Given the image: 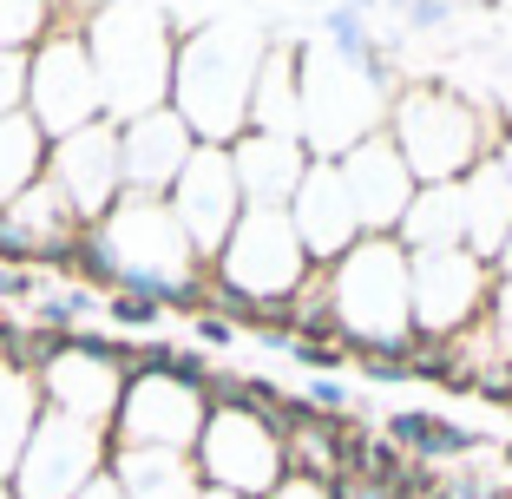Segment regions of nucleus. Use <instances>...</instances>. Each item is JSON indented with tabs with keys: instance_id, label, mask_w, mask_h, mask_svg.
<instances>
[{
	"instance_id": "nucleus-1",
	"label": "nucleus",
	"mask_w": 512,
	"mask_h": 499,
	"mask_svg": "<svg viewBox=\"0 0 512 499\" xmlns=\"http://www.w3.org/2000/svg\"><path fill=\"white\" fill-rule=\"evenodd\" d=\"M322 283H329L335 329L362 355L388 362V381L421 368V355H414V257L401 237H362L348 257L322 270Z\"/></svg>"
},
{
	"instance_id": "nucleus-2",
	"label": "nucleus",
	"mask_w": 512,
	"mask_h": 499,
	"mask_svg": "<svg viewBox=\"0 0 512 499\" xmlns=\"http://www.w3.org/2000/svg\"><path fill=\"white\" fill-rule=\"evenodd\" d=\"M263 73V40L256 27L237 20H217V27L191 33L178 46V66H171V112L191 125L197 145H237L250 132V92Z\"/></svg>"
},
{
	"instance_id": "nucleus-3",
	"label": "nucleus",
	"mask_w": 512,
	"mask_h": 499,
	"mask_svg": "<svg viewBox=\"0 0 512 499\" xmlns=\"http://www.w3.org/2000/svg\"><path fill=\"white\" fill-rule=\"evenodd\" d=\"M86 46H92V73H99V99H106L112 125H132L145 112H158L171 99V46L165 20L138 14V7H92L86 14Z\"/></svg>"
},
{
	"instance_id": "nucleus-4",
	"label": "nucleus",
	"mask_w": 512,
	"mask_h": 499,
	"mask_svg": "<svg viewBox=\"0 0 512 499\" xmlns=\"http://www.w3.org/2000/svg\"><path fill=\"white\" fill-rule=\"evenodd\" d=\"M388 86L368 53H302V152L335 165L388 125Z\"/></svg>"
},
{
	"instance_id": "nucleus-5",
	"label": "nucleus",
	"mask_w": 512,
	"mask_h": 499,
	"mask_svg": "<svg viewBox=\"0 0 512 499\" xmlns=\"http://www.w3.org/2000/svg\"><path fill=\"white\" fill-rule=\"evenodd\" d=\"M480 125H486L480 106L460 99L453 86H440V79L407 86L388 106V138H394V152L407 158L414 184H467V171H480L493 158Z\"/></svg>"
},
{
	"instance_id": "nucleus-6",
	"label": "nucleus",
	"mask_w": 512,
	"mask_h": 499,
	"mask_svg": "<svg viewBox=\"0 0 512 499\" xmlns=\"http://www.w3.org/2000/svg\"><path fill=\"white\" fill-rule=\"evenodd\" d=\"M191 467L204 486L237 499H270L289 480V454H283V427L270 414L243 401V388H217L211 414H204V434L191 447Z\"/></svg>"
},
{
	"instance_id": "nucleus-7",
	"label": "nucleus",
	"mask_w": 512,
	"mask_h": 499,
	"mask_svg": "<svg viewBox=\"0 0 512 499\" xmlns=\"http://www.w3.org/2000/svg\"><path fill=\"white\" fill-rule=\"evenodd\" d=\"M217 289L230 303H250V309H283L302 283H309V250H302L296 224H289V204H243L237 230H230L224 257L211 263Z\"/></svg>"
},
{
	"instance_id": "nucleus-8",
	"label": "nucleus",
	"mask_w": 512,
	"mask_h": 499,
	"mask_svg": "<svg viewBox=\"0 0 512 499\" xmlns=\"http://www.w3.org/2000/svg\"><path fill=\"white\" fill-rule=\"evenodd\" d=\"M27 119L46 132V145H60V138L106 119L86 27H60V20L40 27V46L27 53Z\"/></svg>"
},
{
	"instance_id": "nucleus-9",
	"label": "nucleus",
	"mask_w": 512,
	"mask_h": 499,
	"mask_svg": "<svg viewBox=\"0 0 512 499\" xmlns=\"http://www.w3.org/2000/svg\"><path fill=\"white\" fill-rule=\"evenodd\" d=\"M211 414V388L178 368H145L125 381V401L112 414V447H158V454H191Z\"/></svg>"
},
{
	"instance_id": "nucleus-10",
	"label": "nucleus",
	"mask_w": 512,
	"mask_h": 499,
	"mask_svg": "<svg viewBox=\"0 0 512 499\" xmlns=\"http://www.w3.org/2000/svg\"><path fill=\"white\" fill-rule=\"evenodd\" d=\"M112 467V434L92 421H73L60 408H40L27 454L14 467V493L20 499H79L99 473Z\"/></svg>"
},
{
	"instance_id": "nucleus-11",
	"label": "nucleus",
	"mask_w": 512,
	"mask_h": 499,
	"mask_svg": "<svg viewBox=\"0 0 512 499\" xmlns=\"http://www.w3.org/2000/svg\"><path fill=\"white\" fill-rule=\"evenodd\" d=\"M414 257V335H434V342H447V335L473 329V316L486 322V309H493V263H480L467 250V243H453V250H407Z\"/></svg>"
},
{
	"instance_id": "nucleus-12",
	"label": "nucleus",
	"mask_w": 512,
	"mask_h": 499,
	"mask_svg": "<svg viewBox=\"0 0 512 499\" xmlns=\"http://www.w3.org/2000/svg\"><path fill=\"white\" fill-rule=\"evenodd\" d=\"M165 204H171V217H178L184 243H191V257H204V263L224 257L230 230H237V217H243V184H237V171H230L224 145H197Z\"/></svg>"
},
{
	"instance_id": "nucleus-13",
	"label": "nucleus",
	"mask_w": 512,
	"mask_h": 499,
	"mask_svg": "<svg viewBox=\"0 0 512 499\" xmlns=\"http://www.w3.org/2000/svg\"><path fill=\"white\" fill-rule=\"evenodd\" d=\"M125 381H132V375H125L119 348L73 342V335H66V348H60V355H46V368H40L46 408L106 427V434H112V414H119V401H125Z\"/></svg>"
},
{
	"instance_id": "nucleus-14",
	"label": "nucleus",
	"mask_w": 512,
	"mask_h": 499,
	"mask_svg": "<svg viewBox=\"0 0 512 499\" xmlns=\"http://www.w3.org/2000/svg\"><path fill=\"white\" fill-rule=\"evenodd\" d=\"M335 171H342V191H348V204H355V224H362V237H394L421 184H414L407 158L394 152L388 125H381L375 138H362L355 152L335 158Z\"/></svg>"
},
{
	"instance_id": "nucleus-15",
	"label": "nucleus",
	"mask_w": 512,
	"mask_h": 499,
	"mask_svg": "<svg viewBox=\"0 0 512 499\" xmlns=\"http://www.w3.org/2000/svg\"><path fill=\"white\" fill-rule=\"evenodd\" d=\"M46 178L66 191V204H73L86 224H99V217L112 211L125 197V171H119V125L99 119L86 125V132L60 138L53 152H46Z\"/></svg>"
},
{
	"instance_id": "nucleus-16",
	"label": "nucleus",
	"mask_w": 512,
	"mask_h": 499,
	"mask_svg": "<svg viewBox=\"0 0 512 499\" xmlns=\"http://www.w3.org/2000/svg\"><path fill=\"white\" fill-rule=\"evenodd\" d=\"M191 152H197V138L171 106L119 125V171H125V191H138V197H171V184L191 165Z\"/></svg>"
},
{
	"instance_id": "nucleus-17",
	"label": "nucleus",
	"mask_w": 512,
	"mask_h": 499,
	"mask_svg": "<svg viewBox=\"0 0 512 499\" xmlns=\"http://www.w3.org/2000/svg\"><path fill=\"white\" fill-rule=\"evenodd\" d=\"M289 224H296V237H302V250H309L316 270H329L335 257H348V250L362 243V224H355V204H348L342 171L335 165H309L302 171L296 197H289Z\"/></svg>"
},
{
	"instance_id": "nucleus-18",
	"label": "nucleus",
	"mask_w": 512,
	"mask_h": 499,
	"mask_svg": "<svg viewBox=\"0 0 512 499\" xmlns=\"http://www.w3.org/2000/svg\"><path fill=\"white\" fill-rule=\"evenodd\" d=\"M86 217L66 204V191L53 178H40L33 191H20L7 211H0V250H33V257H73L79 243H86Z\"/></svg>"
},
{
	"instance_id": "nucleus-19",
	"label": "nucleus",
	"mask_w": 512,
	"mask_h": 499,
	"mask_svg": "<svg viewBox=\"0 0 512 499\" xmlns=\"http://www.w3.org/2000/svg\"><path fill=\"white\" fill-rule=\"evenodd\" d=\"M309 165H316V158L302 152V138L243 132L237 145H230V171H237V184H243V204H289Z\"/></svg>"
},
{
	"instance_id": "nucleus-20",
	"label": "nucleus",
	"mask_w": 512,
	"mask_h": 499,
	"mask_svg": "<svg viewBox=\"0 0 512 499\" xmlns=\"http://www.w3.org/2000/svg\"><path fill=\"white\" fill-rule=\"evenodd\" d=\"M112 480L125 499H204L191 454H158V447H112Z\"/></svg>"
},
{
	"instance_id": "nucleus-21",
	"label": "nucleus",
	"mask_w": 512,
	"mask_h": 499,
	"mask_svg": "<svg viewBox=\"0 0 512 499\" xmlns=\"http://www.w3.org/2000/svg\"><path fill=\"white\" fill-rule=\"evenodd\" d=\"M467 250L480 263H493L499 250H506V237H512V178L486 158L480 171H467Z\"/></svg>"
},
{
	"instance_id": "nucleus-22",
	"label": "nucleus",
	"mask_w": 512,
	"mask_h": 499,
	"mask_svg": "<svg viewBox=\"0 0 512 499\" xmlns=\"http://www.w3.org/2000/svg\"><path fill=\"white\" fill-rule=\"evenodd\" d=\"M394 237L407 250H453V243H467V191L460 184H421Z\"/></svg>"
},
{
	"instance_id": "nucleus-23",
	"label": "nucleus",
	"mask_w": 512,
	"mask_h": 499,
	"mask_svg": "<svg viewBox=\"0 0 512 499\" xmlns=\"http://www.w3.org/2000/svg\"><path fill=\"white\" fill-rule=\"evenodd\" d=\"M40 368H20V362H0V480H14L20 454H27L33 427H40Z\"/></svg>"
},
{
	"instance_id": "nucleus-24",
	"label": "nucleus",
	"mask_w": 512,
	"mask_h": 499,
	"mask_svg": "<svg viewBox=\"0 0 512 499\" xmlns=\"http://www.w3.org/2000/svg\"><path fill=\"white\" fill-rule=\"evenodd\" d=\"M46 152H53V145H46V132L27 112H7V119H0V211L46 178Z\"/></svg>"
},
{
	"instance_id": "nucleus-25",
	"label": "nucleus",
	"mask_w": 512,
	"mask_h": 499,
	"mask_svg": "<svg viewBox=\"0 0 512 499\" xmlns=\"http://www.w3.org/2000/svg\"><path fill=\"white\" fill-rule=\"evenodd\" d=\"M388 434H394V447H401V454H414V460H447V454H473V447H480V434H473V427H447L440 414H421V408L394 414Z\"/></svg>"
},
{
	"instance_id": "nucleus-26",
	"label": "nucleus",
	"mask_w": 512,
	"mask_h": 499,
	"mask_svg": "<svg viewBox=\"0 0 512 499\" xmlns=\"http://www.w3.org/2000/svg\"><path fill=\"white\" fill-rule=\"evenodd\" d=\"M7 112H27V53L0 46V119Z\"/></svg>"
},
{
	"instance_id": "nucleus-27",
	"label": "nucleus",
	"mask_w": 512,
	"mask_h": 499,
	"mask_svg": "<svg viewBox=\"0 0 512 499\" xmlns=\"http://www.w3.org/2000/svg\"><path fill=\"white\" fill-rule=\"evenodd\" d=\"M40 7H46V0H0V46H14V40H27V33H40L46 27Z\"/></svg>"
},
{
	"instance_id": "nucleus-28",
	"label": "nucleus",
	"mask_w": 512,
	"mask_h": 499,
	"mask_svg": "<svg viewBox=\"0 0 512 499\" xmlns=\"http://www.w3.org/2000/svg\"><path fill=\"white\" fill-rule=\"evenodd\" d=\"M270 499H335V480H316V473H289Z\"/></svg>"
},
{
	"instance_id": "nucleus-29",
	"label": "nucleus",
	"mask_w": 512,
	"mask_h": 499,
	"mask_svg": "<svg viewBox=\"0 0 512 499\" xmlns=\"http://www.w3.org/2000/svg\"><path fill=\"white\" fill-rule=\"evenodd\" d=\"M486 322H493L499 348L512 355V283H499V289H493V309H486Z\"/></svg>"
},
{
	"instance_id": "nucleus-30",
	"label": "nucleus",
	"mask_w": 512,
	"mask_h": 499,
	"mask_svg": "<svg viewBox=\"0 0 512 499\" xmlns=\"http://www.w3.org/2000/svg\"><path fill=\"white\" fill-rule=\"evenodd\" d=\"M191 329H197V342H211V348H224L230 335H237L224 316H211V309H197V322H191Z\"/></svg>"
},
{
	"instance_id": "nucleus-31",
	"label": "nucleus",
	"mask_w": 512,
	"mask_h": 499,
	"mask_svg": "<svg viewBox=\"0 0 512 499\" xmlns=\"http://www.w3.org/2000/svg\"><path fill=\"white\" fill-rule=\"evenodd\" d=\"M79 499H125V493H119V480H112V473H99V480H92Z\"/></svg>"
},
{
	"instance_id": "nucleus-32",
	"label": "nucleus",
	"mask_w": 512,
	"mask_h": 499,
	"mask_svg": "<svg viewBox=\"0 0 512 499\" xmlns=\"http://www.w3.org/2000/svg\"><path fill=\"white\" fill-rule=\"evenodd\" d=\"M493 165H499V171H506V178H512V125H506V132H499V152H493Z\"/></svg>"
},
{
	"instance_id": "nucleus-33",
	"label": "nucleus",
	"mask_w": 512,
	"mask_h": 499,
	"mask_svg": "<svg viewBox=\"0 0 512 499\" xmlns=\"http://www.w3.org/2000/svg\"><path fill=\"white\" fill-rule=\"evenodd\" d=\"M493 276H499V283H512V237H506V250L493 257Z\"/></svg>"
},
{
	"instance_id": "nucleus-34",
	"label": "nucleus",
	"mask_w": 512,
	"mask_h": 499,
	"mask_svg": "<svg viewBox=\"0 0 512 499\" xmlns=\"http://www.w3.org/2000/svg\"><path fill=\"white\" fill-rule=\"evenodd\" d=\"M0 499H20V493H14V480H0Z\"/></svg>"
},
{
	"instance_id": "nucleus-35",
	"label": "nucleus",
	"mask_w": 512,
	"mask_h": 499,
	"mask_svg": "<svg viewBox=\"0 0 512 499\" xmlns=\"http://www.w3.org/2000/svg\"><path fill=\"white\" fill-rule=\"evenodd\" d=\"M204 499H237V493H217V486H204Z\"/></svg>"
},
{
	"instance_id": "nucleus-36",
	"label": "nucleus",
	"mask_w": 512,
	"mask_h": 499,
	"mask_svg": "<svg viewBox=\"0 0 512 499\" xmlns=\"http://www.w3.org/2000/svg\"><path fill=\"white\" fill-rule=\"evenodd\" d=\"M506 499H512V493H506Z\"/></svg>"
}]
</instances>
